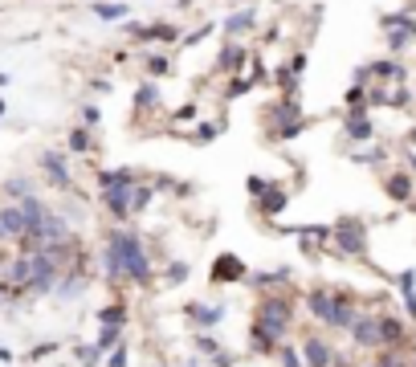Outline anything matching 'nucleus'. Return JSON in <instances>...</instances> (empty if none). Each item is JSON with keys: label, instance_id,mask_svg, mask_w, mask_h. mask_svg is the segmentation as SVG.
<instances>
[{"label": "nucleus", "instance_id": "f257e3e1", "mask_svg": "<svg viewBox=\"0 0 416 367\" xmlns=\"http://www.w3.org/2000/svg\"><path fill=\"white\" fill-rule=\"evenodd\" d=\"M106 253L118 261V282H135V286H147L151 282V253L147 245L139 241V233L131 229H111L106 233Z\"/></svg>", "mask_w": 416, "mask_h": 367}, {"label": "nucleus", "instance_id": "f03ea898", "mask_svg": "<svg viewBox=\"0 0 416 367\" xmlns=\"http://www.w3.org/2000/svg\"><path fill=\"white\" fill-rule=\"evenodd\" d=\"M253 322L266 327L274 339H286L290 322H294V302L286 298V294H266V298L253 306Z\"/></svg>", "mask_w": 416, "mask_h": 367}, {"label": "nucleus", "instance_id": "7ed1b4c3", "mask_svg": "<svg viewBox=\"0 0 416 367\" xmlns=\"http://www.w3.org/2000/svg\"><path fill=\"white\" fill-rule=\"evenodd\" d=\"M383 45L388 53H404L416 45V9H396V13H383Z\"/></svg>", "mask_w": 416, "mask_h": 367}, {"label": "nucleus", "instance_id": "20e7f679", "mask_svg": "<svg viewBox=\"0 0 416 367\" xmlns=\"http://www.w3.org/2000/svg\"><path fill=\"white\" fill-rule=\"evenodd\" d=\"M331 245L339 257H367V225L364 220H335V229H331Z\"/></svg>", "mask_w": 416, "mask_h": 367}, {"label": "nucleus", "instance_id": "39448f33", "mask_svg": "<svg viewBox=\"0 0 416 367\" xmlns=\"http://www.w3.org/2000/svg\"><path fill=\"white\" fill-rule=\"evenodd\" d=\"M225 315H229L225 302H188V306H184V318H188L196 331H213V327H220Z\"/></svg>", "mask_w": 416, "mask_h": 367}, {"label": "nucleus", "instance_id": "423d86ee", "mask_svg": "<svg viewBox=\"0 0 416 367\" xmlns=\"http://www.w3.org/2000/svg\"><path fill=\"white\" fill-rule=\"evenodd\" d=\"M102 204H106L111 220H131V217H135V184L102 188Z\"/></svg>", "mask_w": 416, "mask_h": 367}, {"label": "nucleus", "instance_id": "0eeeda50", "mask_svg": "<svg viewBox=\"0 0 416 367\" xmlns=\"http://www.w3.org/2000/svg\"><path fill=\"white\" fill-rule=\"evenodd\" d=\"M57 278H62V269H57L45 253L37 249L33 253V278H29V294H53V290H57Z\"/></svg>", "mask_w": 416, "mask_h": 367}, {"label": "nucleus", "instance_id": "6e6552de", "mask_svg": "<svg viewBox=\"0 0 416 367\" xmlns=\"http://www.w3.org/2000/svg\"><path fill=\"white\" fill-rule=\"evenodd\" d=\"M245 278H249V269H245V261L237 253H220L213 261V282L217 286H241Z\"/></svg>", "mask_w": 416, "mask_h": 367}, {"label": "nucleus", "instance_id": "1a4fd4ad", "mask_svg": "<svg viewBox=\"0 0 416 367\" xmlns=\"http://www.w3.org/2000/svg\"><path fill=\"white\" fill-rule=\"evenodd\" d=\"M343 135L351 143H367L376 127H371V106H347V118H343Z\"/></svg>", "mask_w": 416, "mask_h": 367}, {"label": "nucleus", "instance_id": "9d476101", "mask_svg": "<svg viewBox=\"0 0 416 367\" xmlns=\"http://www.w3.org/2000/svg\"><path fill=\"white\" fill-rule=\"evenodd\" d=\"M347 334H351V343H355V347L380 351V315H359Z\"/></svg>", "mask_w": 416, "mask_h": 367}, {"label": "nucleus", "instance_id": "9b49d317", "mask_svg": "<svg viewBox=\"0 0 416 367\" xmlns=\"http://www.w3.org/2000/svg\"><path fill=\"white\" fill-rule=\"evenodd\" d=\"M253 53L237 41V37H229L225 45H220V53H217V74H241L245 69V62H249Z\"/></svg>", "mask_w": 416, "mask_h": 367}, {"label": "nucleus", "instance_id": "f8f14e48", "mask_svg": "<svg viewBox=\"0 0 416 367\" xmlns=\"http://www.w3.org/2000/svg\"><path fill=\"white\" fill-rule=\"evenodd\" d=\"M298 351H302V363L306 367H331V359H335V347L322 334H306Z\"/></svg>", "mask_w": 416, "mask_h": 367}, {"label": "nucleus", "instance_id": "ddd939ff", "mask_svg": "<svg viewBox=\"0 0 416 367\" xmlns=\"http://www.w3.org/2000/svg\"><path fill=\"white\" fill-rule=\"evenodd\" d=\"M383 196L392 204H408L416 196V180H412V171L404 167V171H392L388 180H383Z\"/></svg>", "mask_w": 416, "mask_h": 367}, {"label": "nucleus", "instance_id": "4468645a", "mask_svg": "<svg viewBox=\"0 0 416 367\" xmlns=\"http://www.w3.org/2000/svg\"><path fill=\"white\" fill-rule=\"evenodd\" d=\"M127 33L139 37V41H180V25L172 21H151V25H127Z\"/></svg>", "mask_w": 416, "mask_h": 367}, {"label": "nucleus", "instance_id": "2eb2a0df", "mask_svg": "<svg viewBox=\"0 0 416 367\" xmlns=\"http://www.w3.org/2000/svg\"><path fill=\"white\" fill-rule=\"evenodd\" d=\"M355 318H359V310H355V298H351L347 290H339V294H335V310H331V322H327V327H331V331H343V334H347L351 327H355Z\"/></svg>", "mask_w": 416, "mask_h": 367}, {"label": "nucleus", "instance_id": "dca6fc26", "mask_svg": "<svg viewBox=\"0 0 416 367\" xmlns=\"http://www.w3.org/2000/svg\"><path fill=\"white\" fill-rule=\"evenodd\" d=\"M41 171H45V176H50V184L53 188H69V164H66V155H62V151H45V155H41Z\"/></svg>", "mask_w": 416, "mask_h": 367}, {"label": "nucleus", "instance_id": "f3484780", "mask_svg": "<svg viewBox=\"0 0 416 367\" xmlns=\"http://www.w3.org/2000/svg\"><path fill=\"white\" fill-rule=\"evenodd\" d=\"M86 273L82 269H66V273H62V278H57V290H53V294H57V302H74V298H82L86 294Z\"/></svg>", "mask_w": 416, "mask_h": 367}, {"label": "nucleus", "instance_id": "a211bd4d", "mask_svg": "<svg viewBox=\"0 0 416 367\" xmlns=\"http://www.w3.org/2000/svg\"><path fill=\"white\" fill-rule=\"evenodd\" d=\"M306 310H310V315L327 327V322H331V310H335V294L327 290V286H315V290L306 294Z\"/></svg>", "mask_w": 416, "mask_h": 367}, {"label": "nucleus", "instance_id": "6ab92c4d", "mask_svg": "<svg viewBox=\"0 0 416 367\" xmlns=\"http://www.w3.org/2000/svg\"><path fill=\"white\" fill-rule=\"evenodd\" d=\"M0 229H4V241H21L25 237V213H21L17 201L0 208Z\"/></svg>", "mask_w": 416, "mask_h": 367}, {"label": "nucleus", "instance_id": "aec40b11", "mask_svg": "<svg viewBox=\"0 0 416 367\" xmlns=\"http://www.w3.org/2000/svg\"><path fill=\"white\" fill-rule=\"evenodd\" d=\"M245 282H249V290H262V294H266V290H278V286L290 282V269H286V266H278V269H257V273H249Z\"/></svg>", "mask_w": 416, "mask_h": 367}, {"label": "nucleus", "instance_id": "412c9836", "mask_svg": "<svg viewBox=\"0 0 416 367\" xmlns=\"http://www.w3.org/2000/svg\"><path fill=\"white\" fill-rule=\"evenodd\" d=\"M253 25H257V9H237L233 17L220 21V33L225 37H241V33H249Z\"/></svg>", "mask_w": 416, "mask_h": 367}, {"label": "nucleus", "instance_id": "4be33fe9", "mask_svg": "<svg viewBox=\"0 0 416 367\" xmlns=\"http://www.w3.org/2000/svg\"><path fill=\"white\" fill-rule=\"evenodd\" d=\"M286 204H290V192L274 184V188H269L266 196L257 201V213H262V220H274V217H278V213H286Z\"/></svg>", "mask_w": 416, "mask_h": 367}, {"label": "nucleus", "instance_id": "5701e85b", "mask_svg": "<svg viewBox=\"0 0 416 367\" xmlns=\"http://www.w3.org/2000/svg\"><path fill=\"white\" fill-rule=\"evenodd\" d=\"M159 106V78H147V82H139L135 90V115H147Z\"/></svg>", "mask_w": 416, "mask_h": 367}, {"label": "nucleus", "instance_id": "b1692460", "mask_svg": "<svg viewBox=\"0 0 416 367\" xmlns=\"http://www.w3.org/2000/svg\"><path fill=\"white\" fill-rule=\"evenodd\" d=\"M404 318L396 315H380V347H400L404 343Z\"/></svg>", "mask_w": 416, "mask_h": 367}, {"label": "nucleus", "instance_id": "393cba45", "mask_svg": "<svg viewBox=\"0 0 416 367\" xmlns=\"http://www.w3.org/2000/svg\"><path fill=\"white\" fill-rule=\"evenodd\" d=\"M249 347H253V355H278V347H282V339H274V334H269L266 327H257V322H249Z\"/></svg>", "mask_w": 416, "mask_h": 367}, {"label": "nucleus", "instance_id": "a878e982", "mask_svg": "<svg viewBox=\"0 0 416 367\" xmlns=\"http://www.w3.org/2000/svg\"><path fill=\"white\" fill-rule=\"evenodd\" d=\"M396 290H400V298H404L408 318H416V269H400L396 273Z\"/></svg>", "mask_w": 416, "mask_h": 367}, {"label": "nucleus", "instance_id": "bb28decb", "mask_svg": "<svg viewBox=\"0 0 416 367\" xmlns=\"http://www.w3.org/2000/svg\"><path fill=\"white\" fill-rule=\"evenodd\" d=\"M99 21H127V0H94Z\"/></svg>", "mask_w": 416, "mask_h": 367}, {"label": "nucleus", "instance_id": "cd10ccee", "mask_svg": "<svg viewBox=\"0 0 416 367\" xmlns=\"http://www.w3.org/2000/svg\"><path fill=\"white\" fill-rule=\"evenodd\" d=\"M118 184H135L131 167H106V171H99V188H118Z\"/></svg>", "mask_w": 416, "mask_h": 367}, {"label": "nucleus", "instance_id": "c85d7f7f", "mask_svg": "<svg viewBox=\"0 0 416 367\" xmlns=\"http://www.w3.org/2000/svg\"><path fill=\"white\" fill-rule=\"evenodd\" d=\"M99 327H127V306L123 302H111L99 310Z\"/></svg>", "mask_w": 416, "mask_h": 367}, {"label": "nucleus", "instance_id": "c756f323", "mask_svg": "<svg viewBox=\"0 0 416 367\" xmlns=\"http://www.w3.org/2000/svg\"><path fill=\"white\" fill-rule=\"evenodd\" d=\"M220 131H225V123H220V118H204L196 131H192V139H196V143H213Z\"/></svg>", "mask_w": 416, "mask_h": 367}, {"label": "nucleus", "instance_id": "7c9ffc66", "mask_svg": "<svg viewBox=\"0 0 416 367\" xmlns=\"http://www.w3.org/2000/svg\"><path fill=\"white\" fill-rule=\"evenodd\" d=\"M213 33H217V25L208 21V25H200V29H192V33H184V37H180V45H184V50H192V45H200V41H208Z\"/></svg>", "mask_w": 416, "mask_h": 367}, {"label": "nucleus", "instance_id": "2f4dec72", "mask_svg": "<svg viewBox=\"0 0 416 367\" xmlns=\"http://www.w3.org/2000/svg\"><path fill=\"white\" fill-rule=\"evenodd\" d=\"M69 151H74V155H86V151H90V127H74V131H69Z\"/></svg>", "mask_w": 416, "mask_h": 367}, {"label": "nucleus", "instance_id": "473e14b6", "mask_svg": "<svg viewBox=\"0 0 416 367\" xmlns=\"http://www.w3.org/2000/svg\"><path fill=\"white\" fill-rule=\"evenodd\" d=\"M151 196H155V184H143V180H135V213H147Z\"/></svg>", "mask_w": 416, "mask_h": 367}, {"label": "nucleus", "instance_id": "72a5a7b5", "mask_svg": "<svg viewBox=\"0 0 416 367\" xmlns=\"http://www.w3.org/2000/svg\"><path fill=\"white\" fill-rule=\"evenodd\" d=\"M302 131H306V118L294 115V118H286V123H278V131L274 135H278V139H294V135H302Z\"/></svg>", "mask_w": 416, "mask_h": 367}, {"label": "nucleus", "instance_id": "f704fd0d", "mask_svg": "<svg viewBox=\"0 0 416 367\" xmlns=\"http://www.w3.org/2000/svg\"><path fill=\"white\" fill-rule=\"evenodd\" d=\"M102 355H106V351H102L99 343H86V347H78V363L82 367H99Z\"/></svg>", "mask_w": 416, "mask_h": 367}, {"label": "nucleus", "instance_id": "c9c22d12", "mask_svg": "<svg viewBox=\"0 0 416 367\" xmlns=\"http://www.w3.org/2000/svg\"><path fill=\"white\" fill-rule=\"evenodd\" d=\"M343 106H367V86L364 82H351L343 90Z\"/></svg>", "mask_w": 416, "mask_h": 367}, {"label": "nucleus", "instance_id": "e433bc0d", "mask_svg": "<svg viewBox=\"0 0 416 367\" xmlns=\"http://www.w3.org/2000/svg\"><path fill=\"white\" fill-rule=\"evenodd\" d=\"M253 90V78H245V74H233V82H229V90H225V98H245Z\"/></svg>", "mask_w": 416, "mask_h": 367}, {"label": "nucleus", "instance_id": "4c0bfd02", "mask_svg": "<svg viewBox=\"0 0 416 367\" xmlns=\"http://www.w3.org/2000/svg\"><path fill=\"white\" fill-rule=\"evenodd\" d=\"M143 66H147V78H164L167 69H172V62H167L164 53H147V62H143Z\"/></svg>", "mask_w": 416, "mask_h": 367}, {"label": "nucleus", "instance_id": "58836bf2", "mask_svg": "<svg viewBox=\"0 0 416 367\" xmlns=\"http://www.w3.org/2000/svg\"><path fill=\"white\" fill-rule=\"evenodd\" d=\"M351 164H359V167H376V164H383V151H380V147L355 151V155H351Z\"/></svg>", "mask_w": 416, "mask_h": 367}, {"label": "nucleus", "instance_id": "ea45409f", "mask_svg": "<svg viewBox=\"0 0 416 367\" xmlns=\"http://www.w3.org/2000/svg\"><path fill=\"white\" fill-rule=\"evenodd\" d=\"M278 363H282V367H306V363H302V351L290 347V343H282V347H278Z\"/></svg>", "mask_w": 416, "mask_h": 367}, {"label": "nucleus", "instance_id": "a19ab883", "mask_svg": "<svg viewBox=\"0 0 416 367\" xmlns=\"http://www.w3.org/2000/svg\"><path fill=\"white\" fill-rule=\"evenodd\" d=\"M118 343H123V327H102V331H99V347L102 351L118 347Z\"/></svg>", "mask_w": 416, "mask_h": 367}, {"label": "nucleus", "instance_id": "79ce46f5", "mask_svg": "<svg viewBox=\"0 0 416 367\" xmlns=\"http://www.w3.org/2000/svg\"><path fill=\"white\" fill-rule=\"evenodd\" d=\"M4 192H9V201H25V196L33 192V184H29V180H21V176H13V180H9V188H4Z\"/></svg>", "mask_w": 416, "mask_h": 367}, {"label": "nucleus", "instance_id": "37998d69", "mask_svg": "<svg viewBox=\"0 0 416 367\" xmlns=\"http://www.w3.org/2000/svg\"><path fill=\"white\" fill-rule=\"evenodd\" d=\"M269 188H274V184H269L266 176H249V180H245V192H249L253 201H262V196H266Z\"/></svg>", "mask_w": 416, "mask_h": 367}, {"label": "nucleus", "instance_id": "c03bdc74", "mask_svg": "<svg viewBox=\"0 0 416 367\" xmlns=\"http://www.w3.org/2000/svg\"><path fill=\"white\" fill-rule=\"evenodd\" d=\"M376 367H408V363L400 359L396 347H380V355H376Z\"/></svg>", "mask_w": 416, "mask_h": 367}, {"label": "nucleus", "instance_id": "a18cd8bd", "mask_svg": "<svg viewBox=\"0 0 416 367\" xmlns=\"http://www.w3.org/2000/svg\"><path fill=\"white\" fill-rule=\"evenodd\" d=\"M196 351H200V355H204V359H208V355H217V339H213V334H208V331H196Z\"/></svg>", "mask_w": 416, "mask_h": 367}, {"label": "nucleus", "instance_id": "49530a36", "mask_svg": "<svg viewBox=\"0 0 416 367\" xmlns=\"http://www.w3.org/2000/svg\"><path fill=\"white\" fill-rule=\"evenodd\" d=\"M180 282H188V261H172L167 266V286H180Z\"/></svg>", "mask_w": 416, "mask_h": 367}, {"label": "nucleus", "instance_id": "de8ad7c7", "mask_svg": "<svg viewBox=\"0 0 416 367\" xmlns=\"http://www.w3.org/2000/svg\"><path fill=\"white\" fill-rule=\"evenodd\" d=\"M127 363H131V355H127V343L111 347V355H106V367H127Z\"/></svg>", "mask_w": 416, "mask_h": 367}, {"label": "nucleus", "instance_id": "09e8293b", "mask_svg": "<svg viewBox=\"0 0 416 367\" xmlns=\"http://www.w3.org/2000/svg\"><path fill=\"white\" fill-rule=\"evenodd\" d=\"M99 123H102L99 106H82V127H99Z\"/></svg>", "mask_w": 416, "mask_h": 367}, {"label": "nucleus", "instance_id": "8fccbe9b", "mask_svg": "<svg viewBox=\"0 0 416 367\" xmlns=\"http://www.w3.org/2000/svg\"><path fill=\"white\" fill-rule=\"evenodd\" d=\"M196 118V102H188V106H180L176 115H172V123H192Z\"/></svg>", "mask_w": 416, "mask_h": 367}, {"label": "nucleus", "instance_id": "3c124183", "mask_svg": "<svg viewBox=\"0 0 416 367\" xmlns=\"http://www.w3.org/2000/svg\"><path fill=\"white\" fill-rule=\"evenodd\" d=\"M208 363H213V367H233L237 359H233V355H225V351H217V355H208Z\"/></svg>", "mask_w": 416, "mask_h": 367}, {"label": "nucleus", "instance_id": "603ef678", "mask_svg": "<svg viewBox=\"0 0 416 367\" xmlns=\"http://www.w3.org/2000/svg\"><path fill=\"white\" fill-rule=\"evenodd\" d=\"M302 69H306V53H294V57H290V74L298 78Z\"/></svg>", "mask_w": 416, "mask_h": 367}, {"label": "nucleus", "instance_id": "864d4df0", "mask_svg": "<svg viewBox=\"0 0 416 367\" xmlns=\"http://www.w3.org/2000/svg\"><path fill=\"white\" fill-rule=\"evenodd\" d=\"M50 351H57V343H41V347H33V351H29V355H33V359H45Z\"/></svg>", "mask_w": 416, "mask_h": 367}, {"label": "nucleus", "instance_id": "5fc2aeb1", "mask_svg": "<svg viewBox=\"0 0 416 367\" xmlns=\"http://www.w3.org/2000/svg\"><path fill=\"white\" fill-rule=\"evenodd\" d=\"M0 363H13V351H4V347H0Z\"/></svg>", "mask_w": 416, "mask_h": 367}, {"label": "nucleus", "instance_id": "6e6d98bb", "mask_svg": "<svg viewBox=\"0 0 416 367\" xmlns=\"http://www.w3.org/2000/svg\"><path fill=\"white\" fill-rule=\"evenodd\" d=\"M408 171H412V176H416V155H408Z\"/></svg>", "mask_w": 416, "mask_h": 367}, {"label": "nucleus", "instance_id": "4d7b16f0", "mask_svg": "<svg viewBox=\"0 0 416 367\" xmlns=\"http://www.w3.org/2000/svg\"><path fill=\"white\" fill-rule=\"evenodd\" d=\"M408 208H412V213H416V196H412V201H408Z\"/></svg>", "mask_w": 416, "mask_h": 367}, {"label": "nucleus", "instance_id": "13d9d810", "mask_svg": "<svg viewBox=\"0 0 416 367\" xmlns=\"http://www.w3.org/2000/svg\"><path fill=\"white\" fill-rule=\"evenodd\" d=\"M355 367H376V363H355Z\"/></svg>", "mask_w": 416, "mask_h": 367}, {"label": "nucleus", "instance_id": "bf43d9fd", "mask_svg": "<svg viewBox=\"0 0 416 367\" xmlns=\"http://www.w3.org/2000/svg\"><path fill=\"white\" fill-rule=\"evenodd\" d=\"M0 118H4V102H0Z\"/></svg>", "mask_w": 416, "mask_h": 367}, {"label": "nucleus", "instance_id": "052dcab7", "mask_svg": "<svg viewBox=\"0 0 416 367\" xmlns=\"http://www.w3.org/2000/svg\"><path fill=\"white\" fill-rule=\"evenodd\" d=\"M0 241H4V229H0Z\"/></svg>", "mask_w": 416, "mask_h": 367}, {"label": "nucleus", "instance_id": "680f3d73", "mask_svg": "<svg viewBox=\"0 0 416 367\" xmlns=\"http://www.w3.org/2000/svg\"><path fill=\"white\" fill-rule=\"evenodd\" d=\"M0 269H4V257H0Z\"/></svg>", "mask_w": 416, "mask_h": 367}]
</instances>
